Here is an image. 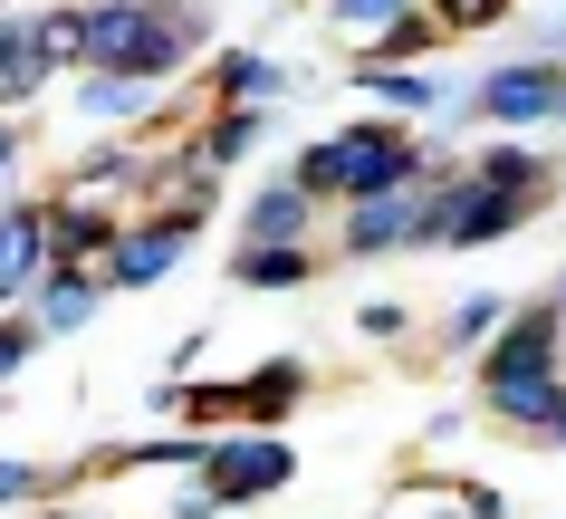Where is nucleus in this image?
Instances as JSON below:
<instances>
[{
  "mask_svg": "<svg viewBox=\"0 0 566 519\" xmlns=\"http://www.w3.org/2000/svg\"><path fill=\"white\" fill-rule=\"evenodd\" d=\"M192 49H202V10L192 0H96L87 10V68H106V77L154 87Z\"/></svg>",
  "mask_w": 566,
  "mask_h": 519,
  "instance_id": "nucleus-1",
  "label": "nucleus"
},
{
  "mask_svg": "<svg viewBox=\"0 0 566 519\" xmlns=\"http://www.w3.org/2000/svg\"><path fill=\"white\" fill-rule=\"evenodd\" d=\"M298 184L317 203H375V193L422 184V145L403 125H346V135H317L298 154Z\"/></svg>",
  "mask_w": 566,
  "mask_h": 519,
  "instance_id": "nucleus-2",
  "label": "nucleus"
},
{
  "mask_svg": "<svg viewBox=\"0 0 566 519\" xmlns=\"http://www.w3.org/2000/svg\"><path fill=\"white\" fill-rule=\"evenodd\" d=\"M566 375V308H509V328L480 356V385H537Z\"/></svg>",
  "mask_w": 566,
  "mask_h": 519,
  "instance_id": "nucleus-3",
  "label": "nucleus"
},
{
  "mask_svg": "<svg viewBox=\"0 0 566 519\" xmlns=\"http://www.w3.org/2000/svg\"><path fill=\"white\" fill-rule=\"evenodd\" d=\"M471 96H480V116H500V125H547V116H566V68L557 59H509Z\"/></svg>",
  "mask_w": 566,
  "mask_h": 519,
  "instance_id": "nucleus-4",
  "label": "nucleus"
},
{
  "mask_svg": "<svg viewBox=\"0 0 566 519\" xmlns=\"http://www.w3.org/2000/svg\"><path fill=\"white\" fill-rule=\"evenodd\" d=\"M289 471H298V453H289L279 433H231V443H211V461H202V481L221 490V510H231V500H269Z\"/></svg>",
  "mask_w": 566,
  "mask_h": 519,
  "instance_id": "nucleus-5",
  "label": "nucleus"
},
{
  "mask_svg": "<svg viewBox=\"0 0 566 519\" xmlns=\"http://www.w3.org/2000/svg\"><path fill=\"white\" fill-rule=\"evenodd\" d=\"M422 212H432V184L375 193V203H346V260H375V250H413Z\"/></svg>",
  "mask_w": 566,
  "mask_h": 519,
  "instance_id": "nucleus-6",
  "label": "nucleus"
},
{
  "mask_svg": "<svg viewBox=\"0 0 566 519\" xmlns=\"http://www.w3.org/2000/svg\"><path fill=\"white\" fill-rule=\"evenodd\" d=\"M49 279V203H10L0 212V308L30 299Z\"/></svg>",
  "mask_w": 566,
  "mask_h": 519,
  "instance_id": "nucleus-7",
  "label": "nucleus"
},
{
  "mask_svg": "<svg viewBox=\"0 0 566 519\" xmlns=\"http://www.w3.org/2000/svg\"><path fill=\"white\" fill-rule=\"evenodd\" d=\"M125 241V221L116 212H96L87 193H67V203H49V270H59V260H77V270H106V250Z\"/></svg>",
  "mask_w": 566,
  "mask_h": 519,
  "instance_id": "nucleus-8",
  "label": "nucleus"
},
{
  "mask_svg": "<svg viewBox=\"0 0 566 519\" xmlns=\"http://www.w3.org/2000/svg\"><path fill=\"white\" fill-rule=\"evenodd\" d=\"M182 250H192V231H174V221H125V241L106 250V289H154Z\"/></svg>",
  "mask_w": 566,
  "mask_h": 519,
  "instance_id": "nucleus-9",
  "label": "nucleus"
},
{
  "mask_svg": "<svg viewBox=\"0 0 566 519\" xmlns=\"http://www.w3.org/2000/svg\"><path fill=\"white\" fill-rule=\"evenodd\" d=\"M307 221H317V193L289 174V184H260V193H250V212H240V241H307Z\"/></svg>",
  "mask_w": 566,
  "mask_h": 519,
  "instance_id": "nucleus-10",
  "label": "nucleus"
},
{
  "mask_svg": "<svg viewBox=\"0 0 566 519\" xmlns=\"http://www.w3.org/2000/svg\"><path fill=\"white\" fill-rule=\"evenodd\" d=\"M30 299H39V328L67 336V328H87V318H96V299H106V270H77V260H59V270L30 289Z\"/></svg>",
  "mask_w": 566,
  "mask_h": 519,
  "instance_id": "nucleus-11",
  "label": "nucleus"
},
{
  "mask_svg": "<svg viewBox=\"0 0 566 519\" xmlns=\"http://www.w3.org/2000/svg\"><path fill=\"white\" fill-rule=\"evenodd\" d=\"M356 87H365V96H385L394 116H442L451 96H461L442 68H356Z\"/></svg>",
  "mask_w": 566,
  "mask_h": 519,
  "instance_id": "nucleus-12",
  "label": "nucleus"
},
{
  "mask_svg": "<svg viewBox=\"0 0 566 519\" xmlns=\"http://www.w3.org/2000/svg\"><path fill=\"white\" fill-rule=\"evenodd\" d=\"M480 404H490L500 424L557 433V424H566V375H537V385H480Z\"/></svg>",
  "mask_w": 566,
  "mask_h": 519,
  "instance_id": "nucleus-13",
  "label": "nucleus"
},
{
  "mask_svg": "<svg viewBox=\"0 0 566 519\" xmlns=\"http://www.w3.org/2000/svg\"><path fill=\"white\" fill-rule=\"evenodd\" d=\"M307 270H317V260H307V241H240V260H231L240 289H298Z\"/></svg>",
  "mask_w": 566,
  "mask_h": 519,
  "instance_id": "nucleus-14",
  "label": "nucleus"
},
{
  "mask_svg": "<svg viewBox=\"0 0 566 519\" xmlns=\"http://www.w3.org/2000/svg\"><path fill=\"white\" fill-rule=\"evenodd\" d=\"M269 96H289V68L260 59V49H231L221 59V106H269Z\"/></svg>",
  "mask_w": 566,
  "mask_h": 519,
  "instance_id": "nucleus-15",
  "label": "nucleus"
},
{
  "mask_svg": "<svg viewBox=\"0 0 566 519\" xmlns=\"http://www.w3.org/2000/svg\"><path fill=\"white\" fill-rule=\"evenodd\" d=\"M250 145H260V106H221V116L202 125V145H192V154H202L211 174H221V164H240Z\"/></svg>",
  "mask_w": 566,
  "mask_h": 519,
  "instance_id": "nucleus-16",
  "label": "nucleus"
},
{
  "mask_svg": "<svg viewBox=\"0 0 566 519\" xmlns=\"http://www.w3.org/2000/svg\"><path fill=\"white\" fill-rule=\"evenodd\" d=\"M77 106H87L96 125H116V116H145V87H135V77H106V68H87V87H77Z\"/></svg>",
  "mask_w": 566,
  "mask_h": 519,
  "instance_id": "nucleus-17",
  "label": "nucleus"
},
{
  "mask_svg": "<svg viewBox=\"0 0 566 519\" xmlns=\"http://www.w3.org/2000/svg\"><path fill=\"white\" fill-rule=\"evenodd\" d=\"M327 10H336V30H356V39H394L413 20V0H327Z\"/></svg>",
  "mask_w": 566,
  "mask_h": 519,
  "instance_id": "nucleus-18",
  "label": "nucleus"
},
{
  "mask_svg": "<svg viewBox=\"0 0 566 519\" xmlns=\"http://www.w3.org/2000/svg\"><path fill=\"white\" fill-rule=\"evenodd\" d=\"M471 174H480V184H509V193H537V184H547V164H537L528 145H490Z\"/></svg>",
  "mask_w": 566,
  "mask_h": 519,
  "instance_id": "nucleus-19",
  "label": "nucleus"
},
{
  "mask_svg": "<svg viewBox=\"0 0 566 519\" xmlns=\"http://www.w3.org/2000/svg\"><path fill=\"white\" fill-rule=\"evenodd\" d=\"M135 174H145V154H135V145H96L87 164H77V184H135Z\"/></svg>",
  "mask_w": 566,
  "mask_h": 519,
  "instance_id": "nucleus-20",
  "label": "nucleus"
},
{
  "mask_svg": "<svg viewBox=\"0 0 566 519\" xmlns=\"http://www.w3.org/2000/svg\"><path fill=\"white\" fill-rule=\"evenodd\" d=\"M509 20V0H432V30H490Z\"/></svg>",
  "mask_w": 566,
  "mask_h": 519,
  "instance_id": "nucleus-21",
  "label": "nucleus"
},
{
  "mask_svg": "<svg viewBox=\"0 0 566 519\" xmlns=\"http://www.w3.org/2000/svg\"><path fill=\"white\" fill-rule=\"evenodd\" d=\"M500 328H509V308H500V299H471L461 318H451V336H461V346H480V336H500Z\"/></svg>",
  "mask_w": 566,
  "mask_h": 519,
  "instance_id": "nucleus-22",
  "label": "nucleus"
},
{
  "mask_svg": "<svg viewBox=\"0 0 566 519\" xmlns=\"http://www.w3.org/2000/svg\"><path fill=\"white\" fill-rule=\"evenodd\" d=\"M39 346V318H0V375H20Z\"/></svg>",
  "mask_w": 566,
  "mask_h": 519,
  "instance_id": "nucleus-23",
  "label": "nucleus"
},
{
  "mask_svg": "<svg viewBox=\"0 0 566 519\" xmlns=\"http://www.w3.org/2000/svg\"><path fill=\"white\" fill-rule=\"evenodd\" d=\"M164 519H221V490H211V481H192V490H182V500H174Z\"/></svg>",
  "mask_w": 566,
  "mask_h": 519,
  "instance_id": "nucleus-24",
  "label": "nucleus"
},
{
  "mask_svg": "<svg viewBox=\"0 0 566 519\" xmlns=\"http://www.w3.org/2000/svg\"><path fill=\"white\" fill-rule=\"evenodd\" d=\"M30 490H39V471H30V461H0V500H30Z\"/></svg>",
  "mask_w": 566,
  "mask_h": 519,
  "instance_id": "nucleus-25",
  "label": "nucleus"
},
{
  "mask_svg": "<svg viewBox=\"0 0 566 519\" xmlns=\"http://www.w3.org/2000/svg\"><path fill=\"white\" fill-rule=\"evenodd\" d=\"M10 164H20V125H0V174H10Z\"/></svg>",
  "mask_w": 566,
  "mask_h": 519,
  "instance_id": "nucleus-26",
  "label": "nucleus"
},
{
  "mask_svg": "<svg viewBox=\"0 0 566 519\" xmlns=\"http://www.w3.org/2000/svg\"><path fill=\"white\" fill-rule=\"evenodd\" d=\"M30 519H87V510H30Z\"/></svg>",
  "mask_w": 566,
  "mask_h": 519,
  "instance_id": "nucleus-27",
  "label": "nucleus"
},
{
  "mask_svg": "<svg viewBox=\"0 0 566 519\" xmlns=\"http://www.w3.org/2000/svg\"><path fill=\"white\" fill-rule=\"evenodd\" d=\"M557 453H566V424H557Z\"/></svg>",
  "mask_w": 566,
  "mask_h": 519,
  "instance_id": "nucleus-28",
  "label": "nucleus"
},
{
  "mask_svg": "<svg viewBox=\"0 0 566 519\" xmlns=\"http://www.w3.org/2000/svg\"><path fill=\"white\" fill-rule=\"evenodd\" d=\"M557 308H566V299H557Z\"/></svg>",
  "mask_w": 566,
  "mask_h": 519,
  "instance_id": "nucleus-29",
  "label": "nucleus"
}]
</instances>
